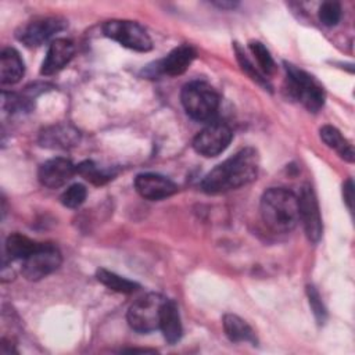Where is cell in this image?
I'll return each mask as SVG.
<instances>
[{
    "label": "cell",
    "instance_id": "6da1fadb",
    "mask_svg": "<svg viewBox=\"0 0 355 355\" xmlns=\"http://www.w3.org/2000/svg\"><path fill=\"white\" fill-rule=\"evenodd\" d=\"M259 169V155L252 147H245L216 165L201 182L208 194H219L252 182Z\"/></svg>",
    "mask_w": 355,
    "mask_h": 355
},
{
    "label": "cell",
    "instance_id": "7a4b0ae2",
    "mask_svg": "<svg viewBox=\"0 0 355 355\" xmlns=\"http://www.w3.org/2000/svg\"><path fill=\"white\" fill-rule=\"evenodd\" d=\"M261 216L276 233H288L300 222L298 197L283 187H270L261 197Z\"/></svg>",
    "mask_w": 355,
    "mask_h": 355
},
{
    "label": "cell",
    "instance_id": "3957f363",
    "mask_svg": "<svg viewBox=\"0 0 355 355\" xmlns=\"http://www.w3.org/2000/svg\"><path fill=\"white\" fill-rule=\"evenodd\" d=\"M180 98L187 115L198 122L209 121L219 108V96L207 82H189L183 86Z\"/></svg>",
    "mask_w": 355,
    "mask_h": 355
},
{
    "label": "cell",
    "instance_id": "277c9868",
    "mask_svg": "<svg viewBox=\"0 0 355 355\" xmlns=\"http://www.w3.org/2000/svg\"><path fill=\"white\" fill-rule=\"evenodd\" d=\"M288 92L311 112L319 111L324 104V90L322 85L304 69L284 62Z\"/></svg>",
    "mask_w": 355,
    "mask_h": 355
},
{
    "label": "cell",
    "instance_id": "5b68a950",
    "mask_svg": "<svg viewBox=\"0 0 355 355\" xmlns=\"http://www.w3.org/2000/svg\"><path fill=\"white\" fill-rule=\"evenodd\" d=\"M165 300L158 293H148L137 298L126 315L129 326L137 333H150L159 329L161 309Z\"/></svg>",
    "mask_w": 355,
    "mask_h": 355
},
{
    "label": "cell",
    "instance_id": "8992f818",
    "mask_svg": "<svg viewBox=\"0 0 355 355\" xmlns=\"http://www.w3.org/2000/svg\"><path fill=\"white\" fill-rule=\"evenodd\" d=\"M103 32L107 37L130 50L144 53L153 49V40L150 35L140 24L135 21L110 19L104 24Z\"/></svg>",
    "mask_w": 355,
    "mask_h": 355
},
{
    "label": "cell",
    "instance_id": "52a82bcc",
    "mask_svg": "<svg viewBox=\"0 0 355 355\" xmlns=\"http://www.w3.org/2000/svg\"><path fill=\"white\" fill-rule=\"evenodd\" d=\"M61 254L58 248L49 243H39L37 247L22 261V275L31 282L40 280L61 265Z\"/></svg>",
    "mask_w": 355,
    "mask_h": 355
},
{
    "label": "cell",
    "instance_id": "ba28073f",
    "mask_svg": "<svg viewBox=\"0 0 355 355\" xmlns=\"http://www.w3.org/2000/svg\"><path fill=\"white\" fill-rule=\"evenodd\" d=\"M68 22L58 15L35 17L21 25L17 31V39L28 47H37L51 39L55 33L64 31Z\"/></svg>",
    "mask_w": 355,
    "mask_h": 355
},
{
    "label": "cell",
    "instance_id": "9c48e42d",
    "mask_svg": "<svg viewBox=\"0 0 355 355\" xmlns=\"http://www.w3.org/2000/svg\"><path fill=\"white\" fill-rule=\"evenodd\" d=\"M233 137L232 129L223 122H212L193 140V148L202 157H216L223 153Z\"/></svg>",
    "mask_w": 355,
    "mask_h": 355
},
{
    "label": "cell",
    "instance_id": "30bf717a",
    "mask_svg": "<svg viewBox=\"0 0 355 355\" xmlns=\"http://www.w3.org/2000/svg\"><path fill=\"white\" fill-rule=\"evenodd\" d=\"M298 197L300 220L304 225L305 234L309 241L318 243L322 237V218L319 212V204L316 196L309 184L302 186Z\"/></svg>",
    "mask_w": 355,
    "mask_h": 355
},
{
    "label": "cell",
    "instance_id": "8fae6325",
    "mask_svg": "<svg viewBox=\"0 0 355 355\" xmlns=\"http://www.w3.org/2000/svg\"><path fill=\"white\" fill-rule=\"evenodd\" d=\"M76 173V166L64 157H55L40 165L37 171L39 182L49 189L64 186Z\"/></svg>",
    "mask_w": 355,
    "mask_h": 355
},
{
    "label": "cell",
    "instance_id": "7c38bea8",
    "mask_svg": "<svg viewBox=\"0 0 355 355\" xmlns=\"http://www.w3.org/2000/svg\"><path fill=\"white\" fill-rule=\"evenodd\" d=\"M136 191L147 200L157 201L166 198L178 191L176 184L158 173H140L135 179Z\"/></svg>",
    "mask_w": 355,
    "mask_h": 355
},
{
    "label": "cell",
    "instance_id": "4fadbf2b",
    "mask_svg": "<svg viewBox=\"0 0 355 355\" xmlns=\"http://www.w3.org/2000/svg\"><path fill=\"white\" fill-rule=\"evenodd\" d=\"M75 53V46L71 40L60 37L51 42L46 58L42 64L40 73L44 76L53 75L58 71H61L73 57Z\"/></svg>",
    "mask_w": 355,
    "mask_h": 355
},
{
    "label": "cell",
    "instance_id": "5bb4252c",
    "mask_svg": "<svg viewBox=\"0 0 355 355\" xmlns=\"http://www.w3.org/2000/svg\"><path fill=\"white\" fill-rule=\"evenodd\" d=\"M196 54L197 51L191 44H180L157 62V71L169 76L182 75L190 67Z\"/></svg>",
    "mask_w": 355,
    "mask_h": 355
},
{
    "label": "cell",
    "instance_id": "9a60e30c",
    "mask_svg": "<svg viewBox=\"0 0 355 355\" xmlns=\"http://www.w3.org/2000/svg\"><path fill=\"white\" fill-rule=\"evenodd\" d=\"M79 137L80 135L78 129H75L71 125L60 123V125H54L44 129L40 133L39 141L43 147L67 150V148L75 147L79 143Z\"/></svg>",
    "mask_w": 355,
    "mask_h": 355
},
{
    "label": "cell",
    "instance_id": "2e32d148",
    "mask_svg": "<svg viewBox=\"0 0 355 355\" xmlns=\"http://www.w3.org/2000/svg\"><path fill=\"white\" fill-rule=\"evenodd\" d=\"M25 67L19 53L12 47H6L0 54V82L1 85H14L21 80Z\"/></svg>",
    "mask_w": 355,
    "mask_h": 355
},
{
    "label": "cell",
    "instance_id": "e0dca14e",
    "mask_svg": "<svg viewBox=\"0 0 355 355\" xmlns=\"http://www.w3.org/2000/svg\"><path fill=\"white\" fill-rule=\"evenodd\" d=\"M159 329L162 330L164 338L169 344H175L182 337V322L178 305L172 300H165L162 309H161V318H159Z\"/></svg>",
    "mask_w": 355,
    "mask_h": 355
},
{
    "label": "cell",
    "instance_id": "ac0fdd59",
    "mask_svg": "<svg viewBox=\"0 0 355 355\" xmlns=\"http://www.w3.org/2000/svg\"><path fill=\"white\" fill-rule=\"evenodd\" d=\"M223 330L227 338L233 343L247 341L251 344H257V337L251 326L243 320L240 316L227 313L223 316Z\"/></svg>",
    "mask_w": 355,
    "mask_h": 355
},
{
    "label": "cell",
    "instance_id": "d6986e66",
    "mask_svg": "<svg viewBox=\"0 0 355 355\" xmlns=\"http://www.w3.org/2000/svg\"><path fill=\"white\" fill-rule=\"evenodd\" d=\"M320 139L334 151L338 153L341 158H344L348 162L354 161V150L349 141L341 135V132L331 126V125H324L320 128Z\"/></svg>",
    "mask_w": 355,
    "mask_h": 355
},
{
    "label": "cell",
    "instance_id": "ffe728a7",
    "mask_svg": "<svg viewBox=\"0 0 355 355\" xmlns=\"http://www.w3.org/2000/svg\"><path fill=\"white\" fill-rule=\"evenodd\" d=\"M96 276H97V280L100 283H103L105 287H108L110 290H114L116 293L130 294V293L136 291L140 287L136 282L129 280L126 277H122V276H119L114 272H110V270L104 269V268L97 269Z\"/></svg>",
    "mask_w": 355,
    "mask_h": 355
},
{
    "label": "cell",
    "instance_id": "44dd1931",
    "mask_svg": "<svg viewBox=\"0 0 355 355\" xmlns=\"http://www.w3.org/2000/svg\"><path fill=\"white\" fill-rule=\"evenodd\" d=\"M39 243L31 240L29 237L12 233L6 240V252L11 259H21L24 261L36 247Z\"/></svg>",
    "mask_w": 355,
    "mask_h": 355
},
{
    "label": "cell",
    "instance_id": "7402d4cb",
    "mask_svg": "<svg viewBox=\"0 0 355 355\" xmlns=\"http://www.w3.org/2000/svg\"><path fill=\"white\" fill-rule=\"evenodd\" d=\"M248 47H250L252 55L255 57L262 75H273L276 71V64H275L269 50L263 46V43H261L258 40H252L248 43Z\"/></svg>",
    "mask_w": 355,
    "mask_h": 355
},
{
    "label": "cell",
    "instance_id": "603a6c76",
    "mask_svg": "<svg viewBox=\"0 0 355 355\" xmlns=\"http://www.w3.org/2000/svg\"><path fill=\"white\" fill-rule=\"evenodd\" d=\"M76 173L86 179L87 182L97 186H101L112 179V173L100 169L92 161H83L79 165H76Z\"/></svg>",
    "mask_w": 355,
    "mask_h": 355
},
{
    "label": "cell",
    "instance_id": "cb8c5ba5",
    "mask_svg": "<svg viewBox=\"0 0 355 355\" xmlns=\"http://www.w3.org/2000/svg\"><path fill=\"white\" fill-rule=\"evenodd\" d=\"M234 50H236L237 61H239V64H240L241 69H243L245 73H248V75H250V78H251V79H254L257 83H259V85H262L265 89L270 90V85H269L268 79L265 78V75H262V73H261V71H259L258 68H255V67H254V64L248 60V57L245 55V53L241 50V47H240L237 43L234 44Z\"/></svg>",
    "mask_w": 355,
    "mask_h": 355
},
{
    "label": "cell",
    "instance_id": "d4e9b609",
    "mask_svg": "<svg viewBox=\"0 0 355 355\" xmlns=\"http://www.w3.org/2000/svg\"><path fill=\"white\" fill-rule=\"evenodd\" d=\"M87 196V190L83 184L75 183L69 186L62 194H61V202L64 207L68 208H78L80 207Z\"/></svg>",
    "mask_w": 355,
    "mask_h": 355
},
{
    "label": "cell",
    "instance_id": "484cf974",
    "mask_svg": "<svg viewBox=\"0 0 355 355\" xmlns=\"http://www.w3.org/2000/svg\"><path fill=\"white\" fill-rule=\"evenodd\" d=\"M341 18V6L337 1H324L319 7V19L326 26H334Z\"/></svg>",
    "mask_w": 355,
    "mask_h": 355
},
{
    "label": "cell",
    "instance_id": "4316f807",
    "mask_svg": "<svg viewBox=\"0 0 355 355\" xmlns=\"http://www.w3.org/2000/svg\"><path fill=\"white\" fill-rule=\"evenodd\" d=\"M306 294H308V301H309V305L312 308V312L315 315L316 322L319 324H323L326 318H327V312H326V308L322 302V298H320L318 290L313 286H308L306 287Z\"/></svg>",
    "mask_w": 355,
    "mask_h": 355
},
{
    "label": "cell",
    "instance_id": "83f0119b",
    "mask_svg": "<svg viewBox=\"0 0 355 355\" xmlns=\"http://www.w3.org/2000/svg\"><path fill=\"white\" fill-rule=\"evenodd\" d=\"M343 196L344 201L349 211H352V201H354V183L351 179H348L343 186Z\"/></svg>",
    "mask_w": 355,
    "mask_h": 355
},
{
    "label": "cell",
    "instance_id": "f1b7e54d",
    "mask_svg": "<svg viewBox=\"0 0 355 355\" xmlns=\"http://www.w3.org/2000/svg\"><path fill=\"white\" fill-rule=\"evenodd\" d=\"M214 4L219 8H233V7H236V3H233V1H215Z\"/></svg>",
    "mask_w": 355,
    "mask_h": 355
}]
</instances>
